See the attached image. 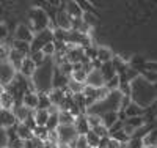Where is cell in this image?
<instances>
[{"label":"cell","mask_w":157,"mask_h":148,"mask_svg":"<svg viewBox=\"0 0 157 148\" xmlns=\"http://www.w3.org/2000/svg\"><path fill=\"white\" fill-rule=\"evenodd\" d=\"M123 123H124V125H129L130 128H134L135 131L145 125V122H143V118H141L140 115H138V117H132V118H127L126 122H123Z\"/></svg>","instance_id":"27"},{"label":"cell","mask_w":157,"mask_h":148,"mask_svg":"<svg viewBox=\"0 0 157 148\" xmlns=\"http://www.w3.org/2000/svg\"><path fill=\"white\" fill-rule=\"evenodd\" d=\"M8 35H10V30H8L6 24L0 22V41H3V39H6V38H8Z\"/></svg>","instance_id":"35"},{"label":"cell","mask_w":157,"mask_h":148,"mask_svg":"<svg viewBox=\"0 0 157 148\" xmlns=\"http://www.w3.org/2000/svg\"><path fill=\"white\" fill-rule=\"evenodd\" d=\"M36 68H38V66L30 60V57H25L22 60V63H21L17 71L21 73V76H24L25 79H29V77H33V74L36 73Z\"/></svg>","instance_id":"7"},{"label":"cell","mask_w":157,"mask_h":148,"mask_svg":"<svg viewBox=\"0 0 157 148\" xmlns=\"http://www.w3.org/2000/svg\"><path fill=\"white\" fill-rule=\"evenodd\" d=\"M14 80V70L10 63H0V85H8Z\"/></svg>","instance_id":"5"},{"label":"cell","mask_w":157,"mask_h":148,"mask_svg":"<svg viewBox=\"0 0 157 148\" xmlns=\"http://www.w3.org/2000/svg\"><path fill=\"white\" fill-rule=\"evenodd\" d=\"M101 120H102V125L105 126L107 129H110V128L118 122V112H116V110L107 112V114H104V117H101Z\"/></svg>","instance_id":"18"},{"label":"cell","mask_w":157,"mask_h":148,"mask_svg":"<svg viewBox=\"0 0 157 148\" xmlns=\"http://www.w3.org/2000/svg\"><path fill=\"white\" fill-rule=\"evenodd\" d=\"M96 58L104 65V63H110V62H113V52L109 49V47H105V46H99L98 49H96Z\"/></svg>","instance_id":"13"},{"label":"cell","mask_w":157,"mask_h":148,"mask_svg":"<svg viewBox=\"0 0 157 148\" xmlns=\"http://www.w3.org/2000/svg\"><path fill=\"white\" fill-rule=\"evenodd\" d=\"M72 126H74V129L77 132V136H85V134L90 131V128L86 125V120H85V115H77Z\"/></svg>","instance_id":"14"},{"label":"cell","mask_w":157,"mask_h":148,"mask_svg":"<svg viewBox=\"0 0 157 148\" xmlns=\"http://www.w3.org/2000/svg\"><path fill=\"white\" fill-rule=\"evenodd\" d=\"M32 117H33V122L36 126H46L47 120H49V112L44 109H36Z\"/></svg>","instance_id":"16"},{"label":"cell","mask_w":157,"mask_h":148,"mask_svg":"<svg viewBox=\"0 0 157 148\" xmlns=\"http://www.w3.org/2000/svg\"><path fill=\"white\" fill-rule=\"evenodd\" d=\"M11 114L14 115V118H16V122H19V123H22V122H25L29 117H32V110H29L27 107H24L22 104L21 106H14L13 107V110H11Z\"/></svg>","instance_id":"12"},{"label":"cell","mask_w":157,"mask_h":148,"mask_svg":"<svg viewBox=\"0 0 157 148\" xmlns=\"http://www.w3.org/2000/svg\"><path fill=\"white\" fill-rule=\"evenodd\" d=\"M124 145H120L118 142L112 140L110 137H105V139H101V143L98 148H123Z\"/></svg>","instance_id":"28"},{"label":"cell","mask_w":157,"mask_h":148,"mask_svg":"<svg viewBox=\"0 0 157 148\" xmlns=\"http://www.w3.org/2000/svg\"><path fill=\"white\" fill-rule=\"evenodd\" d=\"M71 80H74V82H78V84H82L85 85V80H86V73L82 70H74L71 73Z\"/></svg>","instance_id":"26"},{"label":"cell","mask_w":157,"mask_h":148,"mask_svg":"<svg viewBox=\"0 0 157 148\" xmlns=\"http://www.w3.org/2000/svg\"><path fill=\"white\" fill-rule=\"evenodd\" d=\"M16 137L21 140H30V139H33V131L30 128H27L24 123H19L16 128Z\"/></svg>","instance_id":"17"},{"label":"cell","mask_w":157,"mask_h":148,"mask_svg":"<svg viewBox=\"0 0 157 148\" xmlns=\"http://www.w3.org/2000/svg\"><path fill=\"white\" fill-rule=\"evenodd\" d=\"M14 115H13L11 112L8 110H0V125H2L3 128L5 126H13L14 125Z\"/></svg>","instance_id":"20"},{"label":"cell","mask_w":157,"mask_h":148,"mask_svg":"<svg viewBox=\"0 0 157 148\" xmlns=\"http://www.w3.org/2000/svg\"><path fill=\"white\" fill-rule=\"evenodd\" d=\"M151 148H155V146H151Z\"/></svg>","instance_id":"38"},{"label":"cell","mask_w":157,"mask_h":148,"mask_svg":"<svg viewBox=\"0 0 157 148\" xmlns=\"http://www.w3.org/2000/svg\"><path fill=\"white\" fill-rule=\"evenodd\" d=\"M80 19H82V22H83L86 27H90V29L96 25V16L91 14V13H85V11H83V14H82Z\"/></svg>","instance_id":"29"},{"label":"cell","mask_w":157,"mask_h":148,"mask_svg":"<svg viewBox=\"0 0 157 148\" xmlns=\"http://www.w3.org/2000/svg\"><path fill=\"white\" fill-rule=\"evenodd\" d=\"M69 14V18L74 21V19H80L82 18V14H83V10L78 6L75 2H68L66 3V10H64Z\"/></svg>","instance_id":"15"},{"label":"cell","mask_w":157,"mask_h":148,"mask_svg":"<svg viewBox=\"0 0 157 148\" xmlns=\"http://www.w3.org/2000/svg\"><path fill=\"white\" fill-rule=\"evenodd\" d=\"M91 131H93V132L96 134V136H98L99 139H105V137H109V129H107L105 126H104L102 123H101L99 126L93 128V129H91Z\"/></svg>","instance_id":"31"},{"label":"cell","mask_w":157,"mask_h":148,"mask_svg":"<svg viewBox=\"0 0 157 148\" xmlns=\"http://www.w3.org/2000/svg\"><path fill=\"white\" fill-rule=\"evenodd\" d=\"M126 114H127V117L129 118H132V117H138L140 115V107H137V106H127V109H126Z\"/></svg>","instance_id":"34"},{"label":"cell","mask_w":157,"mask_h":148,"mask_svg":"<svg viewBox=\"0 0 157 148\" xmlns=\"http://www.w3.org/2000/svg\"><path fill=\"white\" fill-rule=\"evenodd\" d=\"M29 57H30V60H32L36 66H38V65H41V63L44 62V58H46L43 54H41V50H32V54H30Z\"/></svg>","instance_id":"30"},{"label":"cell","mask_w":157,"mask_h":148,"mask_svg":"<svg viewBox=\"0 0 157 148\" xmlns=\"http://www.w3.org/2000/svg\"><path fill=\"white\" fill-rule=\"evenodd\" d=\"M57 24L60 27V30H63V32H71L72 30V19L69 18V14L66 11H60L58 13Z\"/></svg>","instance_id":"9"},{"label":"cell","mask_w":157,"mask_h":148,"mask_svg":"<svg viewBox=\"0 0 157 148\" xmlns=\"http://www.w3.org/2000/svg\"><path fill=\"white\" fill-rule=\"evenodd\" d=\"M38 102H39V98H38V93L33 91V90H25L24 95H22V106L27 107L29 110L35 112L38 109Z\"/></svg>","instance_id":"3"},{"label":"cell","mask_w":157,"mask_h":148,"mask_svg":"<svg viewBox=\"0 0 157 148\" xmlns=\"http://www.w3.org/2000/svg\"><path fill=\"white\" fill-rule=\"evenodd\" d=\"M25 58V55L24 54H21L19 50H16V49H10V52H8V63L13 66V70H19V66H21V63H22V60Z\"/></svg>","instance_id":"10"},{"label":"cell","mask_w":157,"mask_h":148,"mask_svg":"<svg viewBox=\"0 0 157 148\" xmlns=\"http://www.w3.org/2000/svg\"><path fill=\"white\" fill-rule=\"evenodd\" d=\"M11 49H16V50H19L21 54H24L25 57H29L30 54H32V46L29 44V43H24V41H13V47Z\"/></svg>","instance_id":"19"},{"label":"cell","mask_w":157,"mask_h":148,"mask_svg":"<svg viewBox=\"0 0 157 148\" xmlns=\"http://www.w3.org/2000/svg\"><path fill=\"white\" fill-rule=\"evenodd\" d=\"M14 106H16L14 96H13L8 90H3L2 93H0V110H8V112H11Z\"/></svg>","instance_id":"8"},{"label":"cell","mask_w":157,"mask_h":148,"mask_svg":"<svg viewBox=\"0 0 157 148\" xmlns=\"http://www.w3.org/2000/svg\"><path fill=\"white\" fill-rule=\"evenodd\" d=\"M85 120H86V125H88L90 129H93V128H96V126H99L102 123L101 115H98V114H86Z\"/></svg>","instance_id":"22"},{"label":"cell","mask_w":157,"mask_h":148,"mask_svg":"<svg viewBox=\"0 0 157 148\" xmlns=\"http://www.w3.org/2000/svg\"><path fill=\"white\" fill-rule=\"evenodd\" d=\"M47 134H49V131L46 126H35V129H33V137L41 142L47 140Z\"/></svg>","instance_id":"24"},{"label":"cell","mask_w":157,"mask_h":148,"mask_svg":"<svg viewBox=\"0 0 157 148\" xmlns=\"http://www.w3.org/2000/svg\"><path fill=\"white\" fill-rule=\"evenodd\" d=\"M85 142H86V145H88V148H98L99 146V143H101V139L96 136V134L93 132V131H88L86 134H85Z\"/></svg>","instance_id":"21"},{"label":"cell","mask_w":157,"mask_h":148,"mask_svg":"<svg viewBox=\"0 0 157 148\" xmlns=\"http://www.w3.org/2000/svg\"><path fill=\"white\" fill-rule=\"evenodd\" d=\"M14 39L16 41H24V43H33L35 39V32H32V29L25 24H19L14 30Z\"/></svg>","instance_id":"1"},{"label":"cell","mask_w":157,"mask_h":148,"mask_svg":"<svg viewBox=\"0 0 157 148\" xmlns=\"http://www.w3.org/2000/svg\"><path fill=\"white\" fill-rule=\"evenodd\" d=\"M58 118V126H72L75 122V115L71 110H60L57 114Z\"/></svg>","instance_id":"11"},{"label":"cell","mask_w":157,"mask_h":148,"mask_svg":"<svg viewBox=\"0 0 157 148\" xmlns=\"http://www.w3.org/2000/svg\"><path fill=\"white\" fill-rule=\"evenodd\" d=\"M3 148H10V146H3Z\"/></svg>","instance_id":"37"},{"label":"cell","mask_w":157,"mask_h":148,"mask_svg":"<svg viewBox=\"0 0 157 148\" xmlns=\"http://www.w3.org/2000/svg\"><path fill=\"white\" fill-rule=\"evenodd\" d=\"M141 145H143V148L155 146V132L151 131V132L146 134V136H143V137H141Z\"/></svg>","instance_id":"25"},{"label":"cell","mask_w":157,"mask_h":148,"mask_svg":"<svg viewBox=\"0 0 157 148\" xmlns=\"http://www.w3.org/2000/svg\"><path fill=\"white\" fill-rule=\"evenodd\" d=\"M66 96H69V95H66V91H64L63 88H57V87H54L47 93L49 102L52 106H57V107H60V104L64 101V98H66Z\"/></svg>","instance_id":"6"},{"label":"cell","mask_w":157,"mask_h":148,"mask_svg":"<svg viewBox=\"0 0 157 148\" xmlns=\"http://www.w3.org/2000/svg\"><path fill=\"white\" fill-rule=\"evenodd\" d=\"M57 132L60 137V143H71L72 140H75L78 137L74 126H58Z\"/></svg>","instance_id":"4"},{"label":"cell","mask_w":157,"mask_h":148,"mask_svg":"<svg viewBox=\"0 0 157 148\" xmlns=\"http://www.w3.org/2000/svg\"><path fill=\"white\" fill-rule=\"evenodd\" d=\"M46 128H47V131H54V129L58 128L57 114H55V115H49V120H47V123H46Z\"/></svg>","instance_id":"32"},{"label":"cell","mask_w":157,"mask_h":148,"mask_svg":"<svg viewBox=\"0 0 157 148\" xmlns=\"http://www.w3.org/2000/svg\"><path fill=\"white\" fill-rule=\"evenodd\" d=\"M60 73H61L64 77L71 76V73H72V65H71V63H68V62L60 63Z\"/></svg>","instance_id":"33"},{"label":"cell","mask_w":157,"mask_h":148,"mask_svg":"<svg viewBox=\"0 0 157 148\" xmlns=\"http://www.w3.org/2000/svg\"><path fill=\"white\" fill-rule=\"evenodd\" d=\"M39 50H41V54H43L44 57H52L55 54V43H54V39H52V41L44 43L41 47H39Z\"/></svg>","instance_id":"23"},{"label":"cell","mask_w":157,"mask_h":148,"mask_svg":"<svg viewBox=\"0 0 157 148\" xmlns=\"http://www.w3.org/2000/svg\"><path fill=\"white\" fill-rule=\"evenodd\" d=\"M8 52H10V49L5 44H0V63H3L8 58Z\"/></svg>","instance_id":"36"},{"label":"cell","mask_w":157,"mask_h":148,"mask_svg":"<svg viewBox=\"0 0 157 148\" xmlns=\"http://www.w3.org/2000/svg\"><path fill=\"white\" fill-rule=\"evenodd\" d=\"M104 84H105V79H104L101 70L94 68L93 71H90L86 74L85 85H90V87H93V88H101V87H104Z\"/></svg>","instance_id":"2"}]
</instances>
